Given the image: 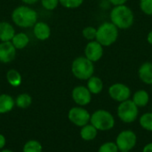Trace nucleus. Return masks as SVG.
Here are the masks:
<instances>
[{"label": "nucleus", "mask_w": 152, "mask_h": 152, "mask_svg": "<svg viewBox=\"0 0 152 152\" xmlns=\"http://www.w3.org/2000/svg\"><path fill=\"white\" fill-rule=\"evenodd\" d=\"M12 20L20 28H31L37 22V13L28 5H20L12 11Z\"/></svg>", "instance_id": "nucleus-1"}, {"label": "nucleus", "mask_w": 152, "mask_h": 152, "mask_svg": "<svg viewBox=\"0 0 152 152\" xmlns=\"http://www.w3.org/2000/svg\"><path fill=\"white\" fill-rule=\"evenodd\" d=\"M110 20L118 28L127 29L134 21V12L125 4L115 6L110 12Z\"/></svg>", "instance_id": "nucleus-2"}, {"label": "nucleus", "mask_w": 152, "mask_h": 152, "mask_svg": "<svg viewBox=\"0 0 152 152\" xmlns=\"http://www.w3.org/2000/svg\"><path fill=\"white\" fill-rule=\"evenodd\" d=\"M71 71L75 77L79 80H88L94 73V62L86 56L76 58L71 64Z\"/></svg>", "instance_id": "nucleus-3"}, {"label": "nucleus", "mask_w": 152, "mask_h": 152, "mask_svg": "<svg viewBox=\"0 0 152 152\" xmlns=\"http://www.w3.org/2000/svg\"><path fill=\"white\" fill-rule=\"evenodd\" d=\"M90 124H92L98 131L106 132L114 127L115 118L106 110H97L91 115Z\"/></svg>", "instance_id": "nucleus-4"}, {"label": "nucleus", "mask_w": 152, "mask_h": 152, "mask_svg": "<svg viewBox=\"0 0 152 152\" xmlns=\"http://www.w3.org/2000/svg\"><path fill=\"white\" fill-rule=\"evenodd\" d=\"M118 37V28L112 22H104L97 28L96 41L102 46L114 44Z\"/></svg>", "instance_id": "nucleus-5"}, {"label": "nucleus", "mask_w": 152, "mask_h": 152, "mask_svg": "<svg viewBox=\"0 0 152 152\" xmlns=\"http://www.w3.org/2000/svg\"><path fill=\"white\" fill-rule=\"evenodd\" d=\"M117 114L122 122L126 124H131L137 119L139 115V108L132 100L129 99L119 103L118 106Z\"/></svg>", "instance_id": "nucleus-6"}, {"label": "nucleus", "mask_w": 152, "mask_h": 152, "mask_svg": "<svg viewBox=\"0 0 152 152\" xmlns=\"http://www.w3.org/2000/svg\"><path fill=\"white\" fill-rule=\"evenodd\" d=\"M115 142L119 151H131L136 146L137 135L132 130H123L118 134Z\"/></svg>", "instance_id": "nucleus-7"}, {"label": "nucleus", "mask_w": 152, "mask_h": 152, "mask_svg": "<svg viewBox=\"0 0 152 152\" xmlns=\"http://www.w3.org/2000/svg\"><path fill=\"white\" fill-rule=\"evenodd\" d=\"M68 118L69 120L76 126L83 127L84 126L90 123L91 114L85 108L81 106H77L71 108L69 110Z\"/></svg>", "instance_id": "nucleus-8"}, {"label": "nucleus", "mask_w": 152, "mask_h": 152, "mask_svg": "<svg viewBox=\"0 0 152 152\" xmlns=\"http://www.w3.org/2000/svg\"><path fill=\"white\" fill-rule=\"evenodd\" d=\"M110 97L118 102H122L129 100L131 97V89L125 84L115 83L111 85L109 88Z\"/></svg>", "instance_id": "nucleus-9"}, {"label": "nucleus", "mask_w": 152, "mask_h": 152, "mask_svg": "<svg viewBox=\"0 0 152 152\" xmlns=\"http://www.w3.org/2000/svg\"><path fill=\"white\" fill-rule=\"evenodd\" d=\"M72 99L76 104L78 106L84 107L88 105L92 101V94L86 86H76L71 93Z\"/></svg>", "instance_id": "nucleus-10"}, {"label": "nucleus", "mask_w": 152, "mask_h": 152, "mask_svg": "<svg viewBox=\"0 0 152 152\" xmlns=\"http://www.w3.org/2000/svg\"><path fill=\"white\" fill-rule=\"evenodd\" d=\"M103 55V46L97 42L90 41L85 48V56L93 62L98 61Z\"/></svg>", "instance_id": "nucleus-11"}, {"label": "nucleus", "mask_w": 152, "mask_h": 152, "mask_svg": "<svg viewBox=\"0 0 152 152\" xmlns=\"http://www.w3.org/2000/svg\"><path fill=\"white\" fill-rule=\"evenodd\" d=\"M16 48L11 41L0 43V62L9 63L12 61L16 55Z\"/></svg>", "instance_id": "nucleus-12"}, {"label": "nucleus", "mask_w": 152, "mask_h": 152, "mask_svg": "<svg viewBox=\"0 0 152 152\" xmlns=\"http://www.w3.org/2000/svg\"><path fill=\"white\" fill-rule=\"evenodd\" d=\"M33 33L38 40L44 41L48 39L51 36V28L47 23L44 21H37L33 26Z\"/></svg>", "instance_id": "nucleus-13"}, {"label": "nucleus", "mask_w": 152, "mask_h": 152, "mask_svg": "<svg viewBox=\"0 0 152 152\" xmlns=\"http://www.w3.org/2000/svg\"><path fill=\"white\" fill-rule=\"evenodd\" d=\"M15 35V29L13 26L7 21L0 22V41L6 42L11 41Z\"/></svg>", "instance_id": "nucleus-14"}, {"label": "nucleus", "mask_w": 152, "mask_h": 152, "mask_svg": "<svg viewBox=\"0 0 152 152\" xmlns=\"http://www.w3.org/2000/svg\"><path fill=\"white\" fill-rule=\"evenodd\" d=\"M140 79L146 85H152V62H144L138 70Z\"/></svg>", "instance_id": "nucleus-15"}, {"label": "nucleus", "mask_w": 152, "mask_h": 152, "mask_svg": "<svg viewBox=\"0 0 152 152\" xmlns=\"http://www.w3.org/2000/svg\"><path fill=\"white\" fill-rule=\"evenodd\" d=\"M15 105L13 98L6 94H0V114H5L10 112Z\"/></svg>", "instance_id": "nucleus-16"}, {"label": "nucleus", "mask_w": 152, "mask_h": 152, "mask_svg": "<svg viewBox=\"0 0 152 152\" xmlns=\"http://www.w3.org/2000/svg\"><path fill=\"white\" fill-rule=\"evenodd\" d=\"M132 101L138 108H143L148 105L150 102V95L145 90H138L134 94Z\"/></svg>", "instance_id": "nucleus-17"}, {"label": "nucleus", "mask_w": 152, "mask_h": 152, "mask_svg": "<svg viewBox=\"0 0 152 152\" xmlns=\"http://www.w3.org/2000/svg\"><path fill=\"white\" fill-rule=\"evenodd\" d=\"M97 134H98V130L90 123L81 127L80 136L86 142L94 141L97 137Z\"/></svg>", "instance_id": "nucleus-18"}, {"label": "nucleus", "mask_w": 152, "mask_h": 152, "mask_svg": "<svg viewBox=\"0 0 152 152\" xmlns=\"http://www.w3.org/2000/svg\"><path fill=\"white\" fill-rule=\"evenodd\" d=\"M86 87L92 94H99L103 89V82L99 77L93 76L87 80Z\"/></svg>", "instance_id": "nucleus-19"}, {"label": "nucleus", "mask_w": 152, "mask_h": 152, "mask_svg": "<svg viewBox=\"0 0 152 152\" xmlns=\"http://www.w3.org/2000/svg\"><path fill=\"white\" fill-rule=\"evenodd\" d=\"M11 42L12 43L13 46L18 49V50H21L24 49L29 43V37H28V35L24 32H19V33H15V35L13 36L12 39L11 40Z\"/></svg>", "instance_id": "nucleus-20"}, {"label": "nucleus", "mask_w": 152, "mask_h": 152, "mask_svg": "<svg viewBox=\"0 0 152 152\" xmlns=\"http://www.w3.org/2000/svg\"><path fill=\"white\" fill-rule=\"evenodd\" d=\"M6 80L7 82L13 87H17L21 84L22 78L20 73L16 69H9L6 73Z\"/></svg>", "instance_id": "nucleus-21"}, {"label": "nucleus", "mask_w": 152, "mask_h": 152, "mask_svg": "<svg viewBox=\"0 0 152 152\" xmlns=\"http://www.w3.org/2000/svg\"><path fill=\"white\" fill-rule=\"evenodd\" d=\"M32 103V98L28 94H20L15 99V105L20 109H26Z\"/></svg>", "instance_id": "nucleus-22"}, {"label": "nucleus", "mask_w": 152, "mask_h": 152, "mask_svg": "<svg viewBox=\"0 0 152 152\" xmlns=\"http://www.w3.org/2000/svg\"><path fill=\"white\" fill-rule=\"evenodd\" d=\"M139 124L142 129L152 132V112H146L139 118Z\"/></svg>", "instance_id": "nucleus-23"}, {"label": "nucleus", "mask_w": 152, "mask_h": 152, "mask_svg": "<svg viewBox=\"0 0 152 152\" xmlns=\"http://www.w3.org/2000/svg\"><path fill=\"white\" fill-rule=\"evenodd\" d=\"M42 151L41 143L36 140L28 141L23 146V152H42Z\"/></svg>", "instance_id": "nucleus-24"}, {"label": "nucleus", "mask_w": 152, "mask_h": 152, "mask_svg": "<svg viewBox=\"0 0 152 152\" xmlns=\"http://www.w3.org/2000/svg\"><path fill=\"white\" fill-rule=\"evenodd\" d=\"M82 34H83V36H84V37L86 39L90 40V41H94V39H96L97 28H95L94 27H92V26L86 27L83 29Z\"/></svg>", "instance_id": "nucleus-25"}, {"label": "nucleus", "mask_w": 152, "mask_h": 152, "mask_svg": "<svg viewBox=\"0 0 152 152\" xmlns=\"http://www.w3.org/2000/svg\"><path fill=\"white\" fill-rule=\"evenodd\" d=\"M98 152H119V150H118L116 142H107L102 143L100 146Z\"/></svg>", "instance_id": "nucleus-26"}, {"label": "nucleus", "mask_w": 152, "mask_h": 152, "mask_svg": "<svg viewBox=\"0 0 152 152\" xmlns=\"http://www.w3.org/2000/svg\"><path fill=\"white\" fill-rule=\"evenodd\" d=\"M84 0H60V4L68 9H75L83 4Z\"/></svg>", "instance_id": "nucleus-27"}, {"label": "nucleus", "mask_w": 152, "mask_h": 152, "mask_svg": "<svg viewBox=\"0 0 152 152\" xmlns=\"http://www.w3.org/2000/svg\"><path fill=\"white\" fill-rule=\"evenodd\" d=\"M140 7L145 14L152 15V0H141Z\"/></svg>", "instance_id": "nucleus-28"}, {"label": "nucleus", "mask_w": 152, "mask_h": 152, "mask_svg": "<svg viewBox=\"0 0 152 152\" xmlns=\"http://www.w3.org/2000/svg\"><path fill=\"white\" fill-rule=\"evenodd\" d=\"M43 7L48 11L54 10L60 4V0H40Z\"/></svg>", "instance_id": "nucleus-29"}, {"label": "nucleus", "mask_w": 152, "mask_h": 152, "mask_svg": "<svg viewBox=\"0 0 152 152\" xmlns=\"http://www.w3.org/2000/svg\"><path fill=\"white\" fill-rule=\"evenodd\" d=\"M113 5H115V6H118V5H123V4H125L126 2H127V0H109Z\"/></svg>", "instance_id": "nucleus-30"}, {"label": "nucleus", "mask_w": 152, "mask_h": 152, "mask_svg": "<svg viewBox=\"0 0 152 152\" xmlns=\"http://www.w3.org/2000/svg\"><path fill=\"white\" fill-rule=\"evenodd\" d=\"M5 143H6V139L5 137L0 134V150H2L4 146H5Z\"/></svg>", "instance_id": "nucleus-31"}, {"label": "nucleus", "mask_w": 152, "mask_h": 152, "mask_svg": "<svg viewBox=\"0 0 152 152\" xmlns=\"http://www.w3.org/2000/svg\"><path fill=\"white\" fill-rule=\"evenodd\" d=\"M142 152H152V142L146 144L142 149Z\"/></svg>", "instance_id": "nucleus-32"}, {"label": "nucleus", "mask_w": 152, "mask_h": 152, "mask_svg": "<svg viewBox=\"0 0 152 152\" xmlns=\"http://www.w3.org/2000/svg\"><path fill=\"white\" fill-rule=\"evenodd\" d=\"M21 1L26 4H34L37 3L39 0H21Z\"/></svg>", "instance_id": "nucleus-33"}, {"label": "nucleus", "mask_w": 152, "mask_h": 152, "mask_svg": "<svg viewBox=\"0 0 152 152\" xmlns=\"http://www.w3.org/2000/svg\"><path fill=\"white\" fill-rule=\"evenodd\" d=\"M147 40H148V42H149V44L150 45H152V30L148 34V37H147Z\"/></svg>", "instance_id": "nucleus-34"}, {"label": "nucleus", "mask_w": 152, "mask_h": 152, "mask_svg": "<svg viewBox=\"0 0 152 152\" xmlns=\"http://www.w3.org/2000/svg\"><path fill=\"white\" fill-rule=\"evenodd\" d=\"M0 152H13L12 151H11V150H4V151H2Z\"/></svg>", "instance_id": "nucleus-35"}, {"label": "nucleus", "mask_w": 152, "mask_h": 152, "mask_svg": "<svg viewBox=\"0 0 152 152\" xmlns=\"http://www.w3.org/2000/svg\"><path fill=\"white\" fill-rule=\"evenodd\" d=\"M119 152H130V151H119Z\"/></svg>", "instance_id": "nucleus-36"}, {"label": "nucleus", "mask_w": 152, "mask_h": 152, "mask_svg": "<svg viewBox=\"0 0 152 152\" xmlns=\"http://www.w3.org/2000/svg\"><path fill=\"white\" fill-rule=\"evenodd\" d=\"M151 90H152V85H151Z\"/></svg>", "instance_id": "nucleus-37"}]
</instances>
